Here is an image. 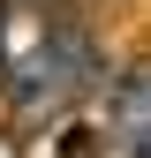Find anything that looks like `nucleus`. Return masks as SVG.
<instances>
[{
	"label": "nucleus",
	"instance_id": "1",
	"mask_svg": "<svg viewBox=\"0 0 151 158\" xmlns=\"http://www.w3.org/2000/svg\"><path fill=\"white\" fill-rule=\"evenodd\" d=\"M106 135L121 158H151V60L128 68L113 83V106H106Z\"/></svg>",
	"mask_w": 151,
	"mask_h": 158
},
{
	"label": "nucleus",
	"instance_id": "2",
	"mask_svg": "<svg viewBox=\"0 0 151 158\" xmlns=\"http://www.w3.org/2000/svg\"><path fill=\"white\" fill-rule=\"evenodd\" d=\"M53 158H113V135H106V128H91V121H76V128H61Z\"/></svg>",
	"mask_w": 151,
	"mask_h": 158
}]
</instances>
